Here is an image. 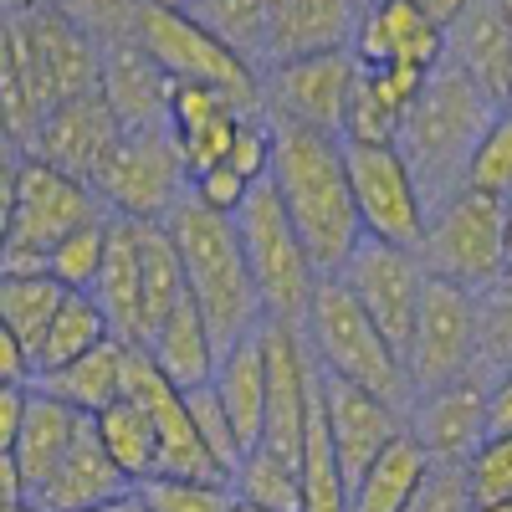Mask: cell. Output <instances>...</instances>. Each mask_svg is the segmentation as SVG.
<instances>
[{
	"label": "cell",
	"instance_id": "36",
	"mask_svg": "<svg viewBox=\"0 0 512 512\" xmlns=\"http://www.w3.org/2000/svg\"><path fill=\"white\" fill-rule=\"evenodd\" d=\"M190 16L216 36L236 57L251 67H262L267 57V21H272V0H195Z\"/></svg>",
	"mask_w": 512,
	"mask_h": 512
},
{
	"label": "cell",
	"instance_id": "22",
	"mask_svg": "<svg viewBox=\"0 0 512 512\" xmlns=\"http://www.w3.org/2000/svg\"><path fill=\"white\" fill-rule=\"evenodd\" d=\"M354 26H359V0H272L262 67L323 57V52H349Z\"/></svg>",
	"mask_w": 512,
	"mask_h": 512
},
{
	"label": "cell",
	"instance_id": "24",
	"mask_svg": "<svg viewBox=\"0 0 512 512\" xmlns=\"http://www.w3.org/2000/svg\"><path fill=\"white\" fill-rule=\"evenodd\" d=\"M236 123H241V108L226 103L216 88H200V82H175V88H169L164 128H169V139H175L190 175H205V169L226 164Z\"/></svg>",
	"mask_w": 512,
	"mask_h": 512
},
{
	"label": "cell",
	"instance_id": "57",
	"mask_svg": "<svg viewBox=\"0 0 512 512\" xmlns=\"http://www.w3.org/2000/svg\"><path fill=\"white\" fill-rule=\"evenodd\" d=\"M507 272H512V200H507Z\"/></svg>",
	"mask_w": 512,
	"mask_h": 512
},
{
	"label": "cell",
	"instance_id": "4",
	"mask_svg": "<svg viewBox=\"0 0 512 512\" xmlns=\"http://www.w3.org/2000/svg\"><path fill=\"white\" fill-rule=\"evenodd\" d=\"M303 344H308L318 374L349 379L359 390L379 395L384 405L410 410L415 384L405 374V359L395 354V344L374 328V318L359 308V297L338 277H318L308 318H303Z\"/></svg>",
	"mask_w": 512,
	"mask_h": 512
},
{
	"label": "cell",
	"instance_id": "29",
	"mask_svg": "<svg viewBox=\"0 0 512 512\" xmlns=\"http://www.w3.org/2000/svg\"><path fill=\"white\" fill-rule=\"evenodd\" d=\"M88 292H93V303L103 308L113 338L139 344V231H134V221H123V216L108 221L103 267H98Z\"/></svg>",
	"mask_w": 512,
	"mask_h": 512
},
{
	"label": "cell",
	"instance_id": "49",
	"mask_svg": "<svg viewBox=\"0 0 512 512\" xmlns=\"http://www.w3.org/2000/svg\"><path fill=\"white\" fill-rule=\"evenodd\" d=\"M26 395H31V384H0V456H11V446L21 436Z\"/></svg>",
	"mask_w": 512,
	"mask_h": 512
},
{
	"label": "cell",
	"instance_id": "62",
	"mask_svg": "<svg viewBox=\"0 0 512 512\" xmlns=\"http://www.w3.org/2000/svg\"><path fill=\"white\" fill-rule=\"evenodd\" d=\"M6 6H21V0H0V11H6Z\"/></svg>",
	"mask_w": 512,
	"mask_h": 512
},
{
	"label": "cell",
	"instance_id": "44",
	"mask_svg": "<svg viewBox=\"0 0 512 512\" xmlns=\"http://www.w3.org/2000/svg\"><path fill=\"white\" fill-rule=\"evenodd\" d=\"M461 477L472 502H507L512 497V436H487L461 461Z\"/></svg>",
	"mask_w": 512,
	"mask_h": 512
},
{
	"label": "cell",
	"instance_id": "42",
	"mask_svg": "<svg viewBox=\"0 0 512 512\" xmlns=\"http://www.w3.org/2000/svg\"><path fill=\"white\" fill-rule=\"evenodd\" d=\"M149 512H231V482H195V477H149L139 482Z\"/></svg>",
	"mask_w": 512,
	"mask_h": 512
},
{
	"label": "cell",
	"instance_id": "6",
	"mask_svg": "<svg viewBox=\"0 0 512 512\" xmlns=\"http://www.w3.org/2000/svg\"><path fill=\"white\" fill-rule=\"evenodd\" d=\"M425 277L456 282L466 292H482L507 272V205L482 190H451L431 205L425 236L415 246Z\"/></svg>",
	"mask_w": 512,
	"mask_h": 512
},
{
	"label": "cell",
	"instance_id": "47",
	"mask_svg": "<svg viewBox=\"0 0 512 512\" xmlns=\"http://www.w3.org/2000/svg\"><path fill=\"white\" fill-rule=\"evenodd\" d=\"M256 180L236 175L231 164H216V169H205V175H190V200H200L205 210H216V216H236V210L246 205Z\"/></svg>",
	"mask_w": 512,
	"mask_h": 512
},
{
	"label": "cell",
	"instance_id": "56",
	"mask_svg": "<svg viewBox=\"0 0 512 512\" xmlns=\"http://www.w3.org/2000/svg\"><path fill=\"white\" fill-rule=\"evenodd\" d=\"M154 6H164V11H190L195 0H154Z\"/></svg>",
	"mask_w": 512,
	"mask_h": 512
},
{
	"label": "cell",
	"instance_id": "26",
	"mask_svg": "<svg viewBox=\"0 0 512 512\" xmlns=\"http://www.w3.org/2000/svg\"><path fill=\"white\" fill-rule=\"evenodd\" d=\"M210 384H216V400L226 405L241 446L251 451L256 441H262V420H267V344H262V328L236 338V344L216 359V379Z\"/></svg>",
	"mask_w": 512,
	"mask_h": 512
},
{
	"label": "cell",
	"instance_id": "17",
	"mask_svg": "<svg viewBox=\"0 0 512 512\" xmlns=\"http://www.w3.org/2000/svg\"><path fill=\"white\" fill-rule=\"evenodd\" d=\"M405 431L431 461L461 466L487 441V374H461L436 390H420L405 410Z\"/></svg>",
	"mask_w": 512,
	"mask_h": 512
},
{
	"label": "cell",
	"instance_id": "18",
	"mask_svg": "<svg viewBox=\"0 0 512 512\" xmlns=\"http://www.w3.org/2000/svg\"><path fill=\"white\" fill-rule=\"evenodd\" d=\"M21 21H26V41H31V62H36V82L47 108L82 98L98 88L103 72V41H93L82 26H72L67 16L36 6V0H21Z\"/></svg>",
	"mask_w": 512,
	"mask_h": 512
},
{
	"label": "cell",
	"instance_id": "15",
	"mask_svg": "<svg viewBox=\"0 0 512 512\" xmlns=\"http://www.w3.org/2000/svg\"><path fill=\"white\" fill-rule=\"evenodd\" d=\"M118 139H123V123L113 118L108 98L93 88L82 98H67V103L47 108V118L36 123V139H31V149L21 159H41V164L62 169V175L93 185L103 175L108 154L118 149Z\"/></svg>",
	"mask_w": 512,
	"mask_h": 512
},
{
	"label": "cell",
	"instance_id": "37",
	"mask_svg": "<svg viewBox=\"0 0 512 512\" xmlns=\"http://www.w3.org/2000/svg\"><path fill=\"white\" fill-rule=\"evenodd\" d=\"M62 297L67 287L52 272H0V318L16 328L26 349H36V338L62 308Z\"/></svg>",
	"mask_w": 512,
	"mask_h": 512
},
{
	"label": "cell",
	"instance_id": "27",
	"mask_svg": "<svg viewBox=\"0 0 512 512\" xmlns=\"http://www.w3.org/2000/svg\"><path fill=\"white\" fill-rule=\"evenodd\" d=\"M144 349H149L154 369L175 384L180 395H185V390H200V384L216 379V359H221V354H216V338H210L200 308L190 303V292L175 303V313L154 328V338H149Z\"/></svg>",
	"mask_w": 512,
	"mask_h": 512
},
{
	"label": "cell",
	"instance_id": "11",
	"mask_svg": "<svg viewBox=\"0 0 512 512\" xmlns=\"http://www.w3.org/2000/svg\"><path fill=\"white\" fill-rule=\"evenodd\" d=\"M344 169H349V195H354V216L359 231L390 246H420L425 236V205L410 164L395 144H349L344 139Z\"/></svg>",
	"mask_w": 512,
	"mask_h": 512
},
{
	"label": "cell",
	"instance_id": "7",
	"mask_svg": "<svg viewBox=\"0 0 512 512\" xmlns=\"http://www.w3.org/2000/svg\"><path fill=\"white\" fill-rule=\"evenodd\" d=\"M134 41L169 72V82H200V88H216L226 103H236L241 113H262V67L236 57L190 11H164L154 0H139Z\"/></svg>",
	"mask_w": 512,
	"mask_h": 512
},
{
	"label": "cell",
	"instance_id": "58",
	"mask_svg": "<svg viewBox=\"0 0 512 512\" xmlns=\"http://www.w3.org/2000/svg\"><path fill=\"white\" fill-rule=\"evenodd\" d=\"M0 512H36V507H31V502L21 497V502H11V507H0Z\"/></svg>",
	"mask_w": 512,
	"mask_h": 512
},
{
	"label": "cell",
	"instance_id": "63",
	"mask_svg": "<svg viewBox=\"0 0 512 512\" xmlns=\"http://www.w3.org/2000/svg\"><path fill=\"white\" fill-rule=\"evenodd\" d=\"M507 113H512V98H507Z\"/></svg>",
	"mask_w": 512,
	"mask_h": 512
},
{
	"label": "cell",
	"instance_id": "41",
	"mask_svg": "<svg viewBox=\"0 0 512 512\" xmlns=\"http://www.w3.org/2000/svg\"><path fill=\"white\" fill-rule=\"evenodd\" d=\"M477 313H482V354H477V369L482 374L512 369V272H502L492 287L477 292Z\"/></svg>",
	"mask_w": 512,
	"mask_h": 512
},
{
	"label": "cell",
	"instance_id": "30",
	"mask_svg": "<svg viewBox=\"0 0 512 512\" xmlns=\"http://www.w3.org/2000/svg\"><path fill=\"white\" fill-rule=\"evenodd\" d=\"M425 472H431L425 446L410 431H400L390 446L364 466V477L349 487V512H405L410 497L420 492Z\"/></svg>",
	"mask_w": 512,
	"mask_h": 512
},
{
	"label": "cell",
	"instance_id": "59",
	"mask_svg": "<svg viewBox=\"0 0 512 512\" xmlns=\"http://www.w3.org/2000/svg\"><path fill=\"white\" fill-rule=\"evenodd\" d=\"M231 512H262V507H251V502H236V507H231Z\"/></svg>",
	"mask_w": 512,
	"mask_h": 512
},
{
	"label": "cell",
	"instance_id": "28",
	"mask_svg": "<svg viewBox=\"0 0 512 512\" xmlns=\"http://www.w3.org/2000/svg\"><path fill=\"white\" fill-rule=\"evenodd\" d=\"M82 410L62 405L57 395H47L41 384H31V395H26V420H21V436L11 446V461H16V472H21V487H36L41 477L52 472V466L72 451L77 431H82Z\"/></svg>",
	"mask_w": 512,
	"mask_h": 512
},
{
	"label": "cell",
	"instance_id": "25",
	"mask_svg": "<svg viewBox=\"0 0 512 512\" xmlns=\"http://www.w3.org/2000/svg\"><path fill=\"white\" fill-rule=\"evenodd\" d=\"M0 118H6V149L11 154H26L36 139V123L47 118V98H41V82H36L21 6L0 11Z\"/></svg>",
	"mask_w": 512,
	"mask_h": 512
},
{
	"label": "cell",
	"instance_id": "61",
	"mask_svg": "<svg viewBox=\"0 0 512 512\" xmlns=\"http://www.w3.org/2000/svg\"><path fill=\"white\" fill-rule=\"evenodd\" d=\"M0 149H6V118H0Z\"/></svg>",
	"mask_w": 512,
	"mask_h": 512
},
{
	"label": "cell",
	"instance_id": "46",
	"mask_svg": "<svg viewBox=\"0 0 512 512\" xmlns=\"http://www.w3.org/2000/svg\"><path fill=\"white\" fill-rule=\"evenodd\" d=\"M466 507H472V492H466L461 466L431 461V472H425V482H420V492L410 497L405 512H466Z\"/></svg>",
	"mask_w": 512,
	"mask_h": 512
},
{
	"label": "cell",
	"instance_id": "10",
	"mask_svg": "<svg viewBox=\"0 0 512 512\" xmlns=\"http://www.w3.org/2000/svg\"><path fill=\"white\" fill-rule=\"evenodd\" d=\"M477 354H482L477 292L441 282V277H425L415 333H410V349H405V374L415 384V395L436 390V384H451L461 374H482Z\"/></svg>",
	"mask_w": 512,
	"mask_h": 512
},
{
	"label": "cell",
	"instance_id": "21",
	"mask_svg": "<svg viewBox=\"0 0 512 512\" xmlns=\"http://www.w3.org/2000/svg\"><path fill=\"white\" fill-rule=\"evenodd\" d=\"M169 72L139 47L134 36L108 41L103 47V72H98V93L108 98L113 118L123 123V134L134 128H164L169 118Z\"/></svg>",
	"mask_w": 512,
	"mask_h": 512
},
{
	"label": "cell",
	"instance_id": "51",
	"mask_svg": "<svg viewBox=\"0 0 512 512\" xmlns=\"http://www.w3.org/2000/svg\"><path fill=\"white\" fill-rule=\"evenodd\" d=\"M16 169H21V154L0 149V256L11 246V216H16Z\"/></svg>",
	"mask_w": 512,
	"mask_h": 512
},
{
	"label": "cell",
	"instance_id": "35",
	"mask_svg": "<svg viewBox=\"0 0 512 512\" xmlns=\"http://www.w3.org/2000/svg\"><path fill=\"white\" fill-rule=\"evenodd\" d=\"M236 502H251L262 512H303V461H287L267 446H251L231 472Z\"/></svg>",
	"mask_w": 512,
	"mask_h": 512
},
{
	"label": "cell",
	"instance_id": "34",
	"mask_svg": "<svg viewBox=\"0 0 512 512\" xmlns=\"http://www.w3.org/2000/svg\"><path fill=\"white\" fill-rule=\"evenodd\" d=\"M93 425H98V441L108 446V456L123 466V477L128 482H149V477H159V441H154V420H149V410L139 405V400H113L108 410H98L93 415Z\"/></svg>",
	"mask_w": 512,
	"mask_h": 512
},
{
	"label": "cell",
	"instance_id": "64",
	"mask_svg": "<svg viewBox=\"0 0 512 512\" xmlns=\"http://www.w3.org/2000/svg\"><path fill=\"white\" fill-rule=\"evenodd\" d=\"M359 6H369V0H359Z\"/></svg>",
	"mask_w": 512,
	"mask_h": 512
},
{
	"label": "cell",
	"instance_id": "20",
	"mask_svg": "<svg viewBox=\"0 0 512 512\" xmlns=\"http://www.w3.org/2000/svg\"><path fill=\"white\" fill-rule=\"evenodd\" d=\"M128 487L134 482H128L123 466L108 456V446L98 441V425L88 415L82 431H77V441H72V451L36 487H26V502L36 512H93L98 502H108V497H118Z\"/></svg>",
	"mask_w": 512,
	"mask_h": 512
},
{
	"label": "cell",
	"instance_id": "19",
	"mask_svg": "<svg viewBox=\"0 0 512 512\" xmlns=\"http://www.w3.org/2000/svg\"><path fill=\"white\" fill-rule=\"evenodd\" d=\"M349 52L359 67H420L431 72L446 57V31L425 21L410 0H369L359 6V26Z\"/></svg>",
	"mask_w": 512,
	"mask_h": 512
},
{
	"label": "cell",
	"instance_id": "50",
	"mask_svg": "<svg viewBox=\"0 0 512 512\" xmlns=\"http://www.w3.org/2000/svg\"><path fill=\"white\" fill-rule=\"evenodd\" d=\"M0 384H31V349L6 318H0Z\"/></svg>",
	"mask_w": 512,
	"mask_h": 512
},
{
	"label": "cell",
	"instance_id": "2",
	"mask_svg": "<svg viewBox=\"0 0 512 512\" xmlns=\"http://www.w3.org/2000/svg\"><path fill=\"white\" fill-rule=\"evenodd\" d=\"M169 236L180 251V272H185V292L200 308L210 338H216V354H226L236 338H246L251 328H262V297H256L246 251L236 236V216H216L200 200H180L169 210Z\"/></svg>",
	"mask_w": 512,
	"mask_h": 512
},
{
	"label": "cell",
	"instance_id": "16",
	"mask_svg": "<svg viewBox=\"0 0 512 512\" xmlns=\"http://www.w3.org/2000/svg\"><path fill=\"white\" fill-rule=\"evenodd\" d=\"M318 405H323V431H328L344 487H354L364 477V466L405 431V410L384 405L379 395L359 390L349 379H333V374H318Z\"/></svg>",
	"mask_w": 512,
	"mask_h": 512
},
{
	"label": "cell",
	"instance_id": "52",
	"mask_svg": "<svg viewBox=\"0 0 512 512\" xmlns=\"http://www.w3.org/2000/svg\"><path fill=\"white\" fill-rule=\"evenodd\" d=\"M410 6L431 21V26H441V31H451L461 16H466V6H472V0H410Z\"/></svg>",
	"mask_w": 512,
	"mask_h": 512
},
{
	"label": "cell",
	"instance_id": "13",
	"mask_svg": "<svg viewBox=\"0 0 512 512\" xmlns=\"http://www.w3.org/2000/svg\"><path fill=\"white\" fill-rule=\"evenodd\" d=\"M344 282L359 308L374 318V328L395 344V354L405 359L410 349V333H415V313H420V292H425V267L410 246H390V241H374L359 236V246L349 251V262L333 272Z\"/></svg>",
	"mask_w": 512,
	"mask_h": 512
},
{
	"label": "cell",
	"instance_id": "48",
	"mask_svg": "<svg viewBox=\"0 0 512 512\" xmlns=\"http://www.w3.org/2000/svg\"><path fill=\"white\" fill-rule=\"evenodd\" d=\"M487 436H512V369L487 374Z\"/></svg>",
	"mask_w": 512,
	"mask_h": 512
},
{
	"label": "cell",
	"instance_id": "31",
	"mask_svg": "<svg viewBox=\"0 0 512 512\" xmlns=\"http://www.w3.org/2000/svg\"><path fill=\"white\" fill-rule=\"evenodd\" d=\"M134 231H139V344H149L154 328L185 297V272L164 221H134Z\"/></svg>",
	"mask_w": 512,
	"mask_h": 512
},
{
	"label": "cell",
	"instance_id": "32",
	"mask_svg": "<svg viewBox=\"0 0 512 512\" xmlns=\"http://www.w3.org/2000/svg\"><path fill=\"white\" fill-rule=\"evenodd\" d=\"M123 338H103V344H93L88 354H77L72 364L41 374L31 384H41L47 395H57L62 405L82 410V415H98L108 410L113 400H123Z\"/></svg>",
	"mask_w": 512,
	"mask_h": 512
},
{
	"label": "cell",
	"instance_id": "9",
	"mask_svg": "<svg viewBox=\"0 0 512 512\" xmlns=\"http://www.w3.org/2000/svg\"><path fill=\"white\" fill-rule=\"evenodd\" d=\"M93 190H98L108 216L169 221V210L190 195V169H185L175 139H169V128H134L108 154Z\"/></svg>",
	"mask_w": 512,
	"mask_h": 512
},
{
	"label": "cell",
	"instance_id": "33",
	"mask_svg": "<svg viewBox=\"0 0 512 512\" xmlns=\"http://www.w3.org/2000/svg\"><path fill=\"white\" fill-rule=\"evenodd\" d=\"M103 338H113V328H108L103 308L93 303V292H67L62 308L52 313V323L41 328L36 349H31V379L72 364L77 354H88L93 344H103Z\"/></svg>",
	"mask_w": 512,
	"mask_h": 512
},
{
	"label": "cell",
	"instance_id": "54",
	"mask_svg": "<svg viewBox=\"0 0 512 512\" xmlns=\"http://www.w3.org/2000/svg\"><path fill=\"white\" fill-rule=\"evenodd\" d=\"M93 512H149V502H144V492H139V487H128V492H118V497L98 502Z\"/></svg>",
	"mask_w": 512,
	"mask_h": 512
},
{
	"label": "cell",
	"instance_id": "12",
	"mask_svg": "<svg viewBox=\"0 0 512 512\" xmlns=\"http://www.w3.org/2000/svg\"><path fill=\"white\" fill-rule=\"evenodd\" d=\"M354 82H359L354 52L272 62V67H262V113L277 123H297V128H313V134L344 139Z\"/></svg>",
	"mask_w": 512,
	"mask_h": 512
},
{
	"label": "cell",
	"instance_id": "14",
	"mask_svg": "<svg viewBox=\"0 0 512 512\" xmlns=\"http://www.w3.org/2000/svg\"><path fill=\"white\" fill-rule=\"evenodd\" d=\"M262 344H267V420L256 446H267L287 461H303L308 420L318 405V364L297 328L262 323Z\"/></svg>",
	"mask_w": 512,
	"mask_h": 512
},
{
	"label": "cell",
	"instance_id": "40",
	"mask_svg": "<svg viewBox=\"0 0 512 512\" xmlns=\"http://www.w3.org/2000/svg\"><path fill=\"white\" fill-rule=\"evenodd\" d=\"M185 405H190V420H195V431H200V441H205L210 461H216V466H221V477L231 482V472L241 466L246 446H241V436H236V425H231L226 405L216 400V384H200V390H185Z\"/></svg>",
	"mask_w": 512,
	"mask_h": 512
},
{
	"label": "cell",
	"instance_id": "55",
	"mask_svg": "<svg viewBox=\"0 0 512 512\" xmlns=\"http://www.w3.org/2000/svg\"><path fill=\"white\" fill-rule=\"evenodd\" d=\"M466 512H512V497H507V502H472Z\"/></svg>",
	"mask_w": 512,
	"mask_h": 512
},
{
	"label": "cell",
	"instance_id": "43",
	"mask_svg": "<svg viewBox=\"0 0 512 512\" xmlns=\"http://www.w3.org/2000/svg\"><path fill=\"white\" fill-rule=\"evenodd\" d=\"M57 16H67L72 26H82L93 41H123L134 36V21H139V0H36Z\"/></svg>",
	"mask_w": 512,
	"mask_h": 512
},
{
	"label": "cell",
	"instance_id": "23",
	"mask_svg": "<svg viewBox=\"0 0 512 512\" xmlns=\"http://www.w3.org/2000/svg\"><path fill=\"white\" fill-rule=\"evenodd\" d=\"M446 62L472 77L497 108H507V98H512V21L502 16L497 0H472L466 6V16L446 31Z\"/></svg>",
	"mask_w": 512,
	"mask_h": 512
},
{
	"label": "cell",
	"instance_id": "8",
	"mask_svg": "<svg viewBox=\"0 0 512 512\" xmlns=\"http://www.w3.org/2000/svg\"><path fill=\"white\" fill-rule=\"evenodd\" d=\"M93 216H108L98 190L88 180H72L62 169L21 159L16 169V216H11V246L0 256V272H47V251L88 226Z\"/></svg>",
	"mask_w": 512,
	"mask_h": 512
},
{
	"label": "cell",
	"instance_id": "5",
	"mask_svg": "<svg viewBox=\"0 0 512 512\" xmlns=\"http://www.w3.org/2000/svg\"><path fill=\"white\" fill-rule=\"evenodd\" d=\"M236 236H241V251H246L256 297H262V318L303 333L313 287H318L323 272L313 267L303 236L292 231V221H287V210H282L272 180H256L251 185L246 205L236 210Z\"/></svg>",
	"mask_w": 512,
	"mask_h": 512
},
{
	"label": "cell",
	"instance_id": "1",
	"mask_svg": "<svg viewBox=\"0 0 512 512\" xmlns=\"http://www.w3.org/2000/svg\"><path fill=\"white\" fill-rule=\"evenodd\" d=\"M267 180L287 210L292 231L303 236L313 267L333 277L349 262V251L359 246V216L349 195V169H344V139L313 134L297 123L272 118V164Z\"/></svg>",
	"mask_w": 512,
	"mask_h": 512
},
{
	"label": "cell",
	"instance_id": "3",
	"mask_svg": "<svg viewBox=\"0 0 512 512\" xmlns=\"http://www.w3.org/2000/svg\"><path fill=\"white\" fill-rule=\"evenodd\" d=\"M492 118H497V103L466 72H456L441 57V67L420 82V93L405 108L400 134H395V149L405 154L425 205H436L451 190H461L466 159H472V149L487 134Z\"/></svg>",
	"mask_w": 512,
	"mask_h": 512
},
{
	"label": "cell",
	"instance_id": "39",
	"mask_svg": "<svg viewBox=\"0 0 512 512\" xmlns=\"http://www.w3.org/2000/svg\"><path fill=\"white\" fill-rule=\"evenodd\" d=\"M108 221L113 216H93L88 226L67 231L52 251H47V272L67 287V292H88L98 267H103V246H108Z\"/></svg>",
	"mask_w": 512,
	"mask_h": 512
},
{
	"label": "cell",
	"instance_id": "38",
	"mask_svg": "<svg viewBox=\"0 0 512 512\" xmlns=\"http://www.w3.org/2000/svg\"><path fill=\"white\" fill-rule=\"evenodd\" d=\"M466 190H482L492 200H512V113L497 108V118L487 123V134L477 139L472 159H466Z\"/></svg>",
	"mask_w": 512,
	"mask_h": 512
},
{
	"label": "cell",
	"instance_id": "45",
	"mask_svg": "<svg viewBox=\"0 0 512 512\" xmlns=\"http://www.w3.org/2000/svg\"><path fill=\"white\" fill-rule=\"evenodd\" d=\"M226 164L246 180H267V164H272V118L267 113H241Z\"/></svg>",
	"mask_w": 512,
	"mask_h": 512
},
{
	"label": "cell",
	"instance_id": "53",
	"mask_svg": "<svg viewBox=\"0 0 512 512\" xmlns=\"http://www.w3.org/2000/svg\"><path fill=\"white\" fill-rule=\"evenodd\" d=\"M21 497H26V487H21L16 461H11V456H0V507H11V502H21Z\"/></svg>",
	"mask_w": 512,
	"mask_h": 512
},
{
	"label": "cell",
	"instance_id": "60",
	"mask_svg": "<svg viewBox=\"0 0 512 512\" xmlns=\"http://www.w3.org/2000/svg\"><path fill=\"white\" fill-rule=\"evenodd\" d=\"M497 6H502V16H507V21H512V0H497Z\"/></svg>",
	"mask_w": 512,
	"mask_h": 512
}]
</instances>
